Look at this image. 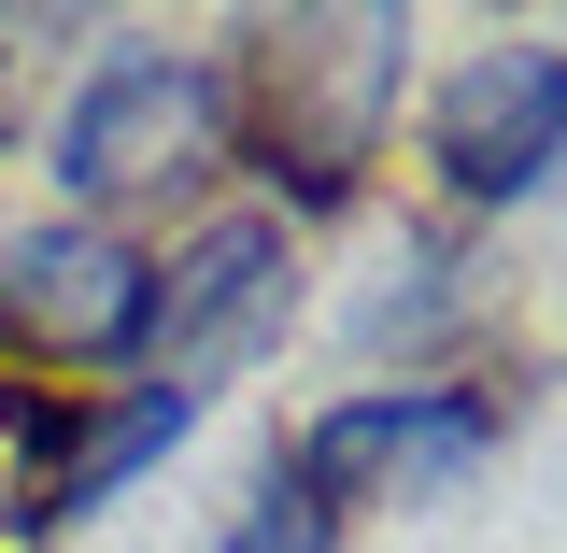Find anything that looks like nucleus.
Returning <instances> with one entry per match:
<instances>
[{
	"instance_id": "obj_1",
	"label": "nucleus",
	"mask_w": 567,
	"mask_h": 553,
	"mask_svg": "<svg viewBox=\"0 0 567 553\" xmlns=\"http://www.w3.org/2000/svg\"><path fill=\"white\" fill-rule=\"evenodd\" d=\"M398 85H412V14H383V0L241 29V58H227V156L270 185L256 213L298 227V213L354 199L383 129H398Z\"/></svg>"
},
{
	"instance_id": "obj_2",
	"label": "nucleus",
	"mask_w": 567,
	"mask_h": 553,
	"mask_svg": "<svg viewBox=\"0 0 567 553\" xmlns=\"http://www.w3.org/2000/svg\"><path fill=\"white\" fill-rule=\"evenodd\" d=\"M43 171H58V199L85 227L128 213V199H171L199 171H227V58H199V43H114L58 100Z\"/></svg>"
},
{
	"instance_id": "obj_3",
	"label": "nucleus",
	"mask_w": 567,
	"mask_h": 553,
	"mask_svg": "<svg viewBox=\"0 0 567 553\" xmlns=\"http://www.w3.org/2000/svg\"><path fill=\"white\" fill-rule=\"evenodd\" d=\"M511 440V398L496 383H454V369H412V383H354L284 440V469L327 496V511H440V496L483 483V454Z\"/></svg>"
},
{
	"instance_id": "obj_4",
	"label": "nucleus",
	"mask_w": 567,
	"mask_h": 553,
	"mask_svg": "<svg viewBox=\"0 0 567 553\" xmlns=\"http://www.w3.org/2000/svg\"><path fill=\"white\" fill-rule=\"evenodd\" d=\"M298 327V227L284 213H199L171 256H156V313H142V369L128 383H171V398H199L213 383H241L256 355H284Z\"/></svg>"
},
{
	"instance_id": "obj_5",
	"label": "nucleus",
	"mask_w": 567,
	"mask_h": 553,
	"mask_svg": "<svg viewBox=\"0 0 567 553\" xmlns=\"http://www.w3.org/2000/svg\"><path fill=\"white\" fill-rule=\"evenodd\" d=\"M425 171L454 213H525L567 185V43H483L425 100Z\"/></svg>"
},
{
	"instance_id": "obj_6",
	"label": "nucleus",
	"mask_w": 567,
	"mask_h": 553,
	"mask_svg": "<svg viewBox=\"0 0 567 553\" xmlns=\"http://www.w3.org/2000/svg\"><path fill=\"white\" fill-rule=\"evenodd\" d=\"M142 313H156V256L128 227L43 213V227L0 242V327L43 369H142Z\"/></svg>"
},
{
	"instance_id": "obj_7",
	"label": "nucleus",
	"mask_w": 567,
	"mask_h": 553,
	"mask_svg": "<svg viewBox=\"0 0 567 553\" xmlns=\"http://www.w3.org/2000/svg\"><path fill=\"white\" fill-rule=\"evenodd\" d=\"M199 440V398H171V383H114V398H71L43 412V454H29V540H58L85 511H114L142 469H171Z\"/></svg>"
},
{
	"instance_id": "obj_8",
	"label": "nucleus",
	"mask_w": 567,
	"mask_h": 553,
	"mask_svg": "<svg viewBox=\"0 0 567 553\" xmlns=\"http://www.w3.org/2000/svg\"><path fill=\"white\" fill-rule=\"evenodd\" d=\"M213 553H341V511L298 483V469H270V483L227 511V540H213Z\"/></svg>"
}]
</instances>
